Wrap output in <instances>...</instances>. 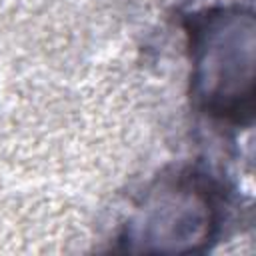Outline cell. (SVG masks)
<instances>
[{"instance_id": "6da1fadb", "label": "cell", "mask_w": 256, "mask_h": 256, "mask_svg": "<svg viewBox=\"0 0 256 256\" xmlns=\"http://www.w3.org/2000/svg\"><path fill=\"white\" fill-rule=\"evenodd\" d=\"M232 220V194L200 164L156 174L132 200L114 236V250L130 254H202L212 250Z\"/></svg>"}, {"instance_id": "7a4b0ae2", "label": "cell", "mask_w": 256, "mask_h": 256, "mask_svg": "<svg viewBox=\"0 0 256 256\" xmlns=\"http://www.w3.org/2000/svg\"><path fill=\"white\" fill-rule=\"evenodd\" d=\"M188 96L208 122L250 128L256 108V16L246 4H214L184 14Z\"/></svg>"}]
</instances>
